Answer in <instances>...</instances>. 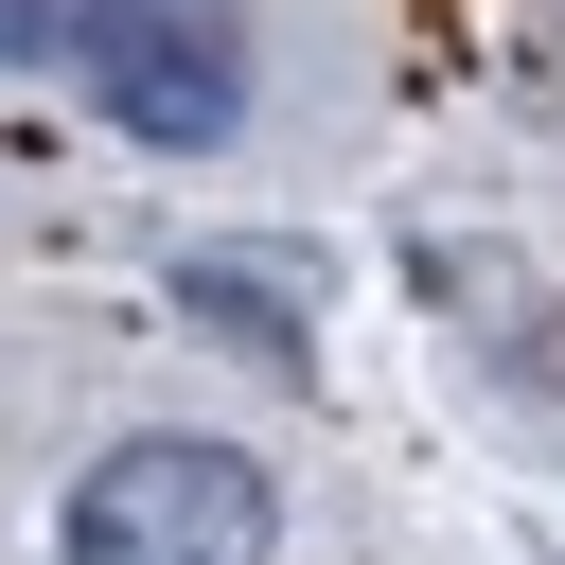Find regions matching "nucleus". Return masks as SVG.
I'll use <instances>...</instances> for the list:
<instances>
[{"mask_svg":"<svg viewBox=\"0 0 565 565\" xmlns=\"http://www.w3.org/2000/svg\"><path fill=\"white\" fill-rule=\"evenodd\" d=\"M88 88H106V124L124 141H230L247 124V35H230V0H106L88 18Z\"/></svg>","mask_w":565,"mask_h":565,"instance_id":"obj_2","label":"nucleus"},{"mask_svg":"<svg viewBox=\"0 0 565 565\" xmlns=\"http://www.w3.org/2000/svg\"><path fill=\"white\" fill-rule=\"evenodd\" d=\"M177 300H194L230 353H300V335H318V265H282V247H194Z\"/></svg>","mask_w":565,"mask_h":565,"instance_id":"obj_3","label":"nucleus"},{"mask_svg":"<svg viewBox=\"0 0 565 565\" xmlns=\"http://www.w3.org/2000/svg\"><path fill=\"white\" fill-rule=\"evenodd\" d=\"M106 0H0V53H88Z\"/></svg>","mask_w":565,"mask_h":565,"instance_id":"obj_4","label":"nucleus"},{"mask_svg":"<svg viewBox=\"0 0 565 565\" xmlns=\"http://www.w3.org/2000/svg\"><path fill=\"white\" fill-rule=\"evenodd\" d=\"M53 547H71V565H265V547H282V477H265L247 441L159 424V441H106V459L71 477Z\"/></svg>","mask_w":565,"mask_h":565,"instance_id":"obj_1","label":"nucleus"}]
</instances>
